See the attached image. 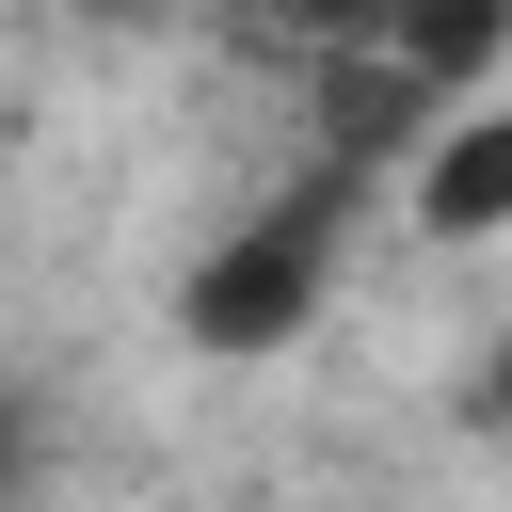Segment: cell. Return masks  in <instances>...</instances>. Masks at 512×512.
I'll return each instance as SVG.
<instances>
[{"instance_id": "cell-5", "label": "cell", "mask_w": 512, "mask_h": 512, "mask_svg": "<svg viewBox=\"0 0 512 512\" xmlns=\"http://www.w3.org/2000/svg\"><path fill=\"white\" fill-rule=\"evenodd\" d=\"M64 16H160V0H64Z\"/></svg>"}, {"instance_id": "cell-2", "label": "cell", "mask_w": 512, "mask_h": 512, "mask_svg": "<svg viewBox=\"0 0 512 512\" xmlns=\"http://www.w3.org/2000/svg\"><path fill=\"white\" fill-rule=\"evenodd\" d=\"M368 192H384V176L320 144V160H304V176H288L272 208H240V224H224V240H208V256L176 272V336H192L208 368H256V352H288V336H304V320L336 304V256H352Z\"/></svg>"}, {"instance_id": "cell-1", "label": "cell", "mask_w": 512, "mask_h": 512, "mask_svg": "<svg viewBox=\"0 0 512 512\" xmlns=\"http://www.w3.org/2000/svg\"><path fill=\"white\" fill-rule=\"evenodd\" d=\"M208 16H224V48L288 64L320 96V144L368 160V176L416 160L512 64V0H208Z\"/></svg>"}, {"instance_id": "cell-3", "label": "cell", "mask_w": 512, "mask_h": 512, "mask_svg": "<svg viewBox=\"0 0 512 512\" xmlns=\"http://www.w3.org/2000/svg\"><path fill=\"white\" fill-rule=\"evenodd\" d=\"M416 240H512V96H464L432 144H416Z\"/></svg>"}, {"instance_id": "cell-4", "label": "cell", "mask_w": 512, "mask_h": 512, "mask_svg": "<svg viewBox=\"0 0 512 512\" xmlns=\"http://www.w3.org/2000/svg\"><path fill=\"white\" fill-rule=\"evenodd\" d=\"M464 432H512V336H496V352L464 368Z\"/></svg>"}]
</instances>
